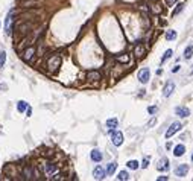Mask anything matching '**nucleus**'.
I'll list each match as a JSON object with an SVG mask.
<instances>
[{"label":"nucleus","mask_w":193,"mask_h":181,"mask_svg":"<svg viewBox=\"0 0 193 181\" xmlns=\"http://www.w3.org/2000/svg\"><path fill=\"white\" fill-rule=\"evenodd\" d=\"M59 66H61V57H58V55L52 57V58L47 61V67H49L50 72H55Z\"/></svg>","instance_id":"nucleus-1"},{"label":"nucleus","mask_w":193,"mask_h":181,"mask_svg":"<svg viewBox=\"0 0 193 181\" xmlns=\"http://www.w3.org/2000/svg\"><path fill=\"white\" fill-rule=\"evenodd\" d=\"M181 128H182V125H181L179 122H173V123L169 126V129L166 131V137H167V139H170L172 135H173V134H177V132H178Z\"/></svg>","instance_id":"nucleus-2"},{"label":"nucleus","mask_w":193,"mask_h":181,"mask_svg":"<svg viewBox=\"0 0 193 181\" xmlns=\"http://www.w3.org/2000/svg\"><path fill=\"white\" fill-rule=\"evenodd\" d=\"M111 142H113V145H116V146H122V143H123V134L120 131L111 132Z\"/></svg>","instance_id":"nucleus-3"},{"label":"nucleus","mask_w":193,"mask_h":181,"mask_svg":"<svg viewBox=\"0 0 193 181\" xmlns=\"http://www.w3.org/2000/svg\"><path fill=\"white\" fill-rule=\"evenodd\" d=\"M149 78H151V72H149V69H142L138 72V81L142 84L149 82Z\"/></svg>","instance_id":"nucleus-4"},{"label":"nucleus","mask_w":193,"mask_h":181,"mask_svg":"<svg viewBox=\"0 0 193 181\" xmlns=\"http://www.w3.org/2000/svg\"><path fill=\"white\" fill-rule=\"evenodd\" d=\"M12 21H14V11H11V14H8V17H6L5 31L8 35H11V32H12Z\"/></svg>","instance_id":"nucleus-5"},{"label":"nucleus","mask_w":193,"mask_h":181,"mask_svg":"<svg viewBox=\"0 0 193 181\" xmlns=\"http://www.w3.org/2000/svg\"><path fill=\"white\" fill-rule=\"evenodd\" d=\"M105 175H107V172H105V169H103L102 166L94 167V170H93V177H94L96 180H103Z\"/></svg>","instance_id":"nucleus-6"},{"label":"nucleus","mask_w":193,"mask_h":181,"mask_svg":"<svg viewBox=\"0 0 193 181\" xmlns=\"http://www.w3.org/2000/svg\"><path fill=\"white\" fill-rule=\"evenodd\" d=\"M187 172H189V165L184 163V165H179L177 169H175V175L177 177H186Z\"/></svg>","instance_id":"nucleus-7"},{"label":"nucleus","mask_w":193,"mask_h":181,"mask_svg":"<svg viewBox=\"0 0 193 181\" xmlns=\"http://www.w3.org/2000/svg\"><path fill=\"white\" fill-rule=\"evenodd\" d=\"M173 90H175V84L173 82H167V84L164 85V88H163V96L164 97H169L173 93Z\"/></svg>","instance_id":"nucleus-8"},{"label":"nucleus","mask_w":193,"mask_h":181,"mask_svg":"<svg viewBox=\"0 0 193 181\" xmlns=\"http://www.w3.org/2000/svg\"><path fill=\"white\" fill-rule=\"evenodd\" d=\"M175 114L179 117H187V116H190V110L186 107H177L175 108Z\"/></svg>","instance_id":"nucleus-9"},{"label":"nucleus","mask_w":193,"mask_h":181,"mask_svg":"<svg viewBox=\"0 0 193 181\" xmlns=\"http://www.w3.org/2000/svg\"><path fill=\"white\" fill-rule=\"evenodd\" d=\"M158 170H161V172H164V170H167L169 169V160L166 158V157H163L160 161H158Z\"/></svg>","instance_id":"nucleus-10"},{"label":"nucleus","mask_w":193,"mask_h":181,"mask_svg":"<svg viewBox=\"0 0 193 181\" xmlns=\"http://www.w3.org/2000/svg\"><path fill=\"white\" fill-rule=\"evenodd\" d=\"M33 55H35V47H29V49H26V50H24V53H23V59H24V61H29Z\"/></svg>","instance_id":"nucleus-11"},{"label":"nucleus","mask_w":193,"mask_h":181,"mask_svg":"<svg viewBox=\"0 0 193 181\" xmlns=\"http://www.w3.org/2000/svg\"><path fill=\"white\" fill-rule=\"evenodd\" d=\"M184 152H186V146H184V145H178V146H175V149H173L175 157H181V155H184Z\"/></svg>","instance_id":"nucleus-12"},{"label":"nucleus","mask_w":193,"mask_h":181,"mask_svg":"<svg viewBox=\"0 0 193 181\" xmlns=\"http://www.w3.org/2000/svg\"><path fill=\"white\" fill-rule=\"evenodd\" d=\"M117 123H119V120L116 119V117H113V119H108V120H107V128H108L110 131H113L114 128H117Z\"/></svg>","instance_id":"nucleus-13"},{"label":"nucleus","mask_w":193,"mask_h":181,"mask_svg":"<svg viewBox=\"0 0 193 181\" xmlns=\"http://www.w3.org/2000/svg\"><path fill=\"white\" fill-rule=\"evenodd\" d=\"M90 157H91L93 161H100V160H102V154H100L99 149H93L91 154H90Z\"/></svg>","instance_id":"nucleus-14"},{"label":"nucleus","mask_w":193,"mask_h":181,"mask_svg":"<svg viewBox=\"0 0 193 181\" xmlns=\"http://www.w3.org/2000/svg\"><path fill=\"white\" fill-rule=\"evenodd\" d=\"M192 57H193V44L187 46L186 50H184V59H190Z\"/></svg>","instance_id":"nucleus-15"},{"label":"nucleus","mask_w":193,"mask_h":181,"mask_svg":"<svg viewBox=\"0 0 193 181\" xmlns=\"http://www.w3.org/2000/svg\"><path fill=\"white\" fill-rule=\"evenodd\" d=\"M58 170V167L55 165H52V163H49V165H46V174L50 177L52 174H55V172Z\"/></svg>","instance_id":"nucleus-16"},{"label":"nucleus","mask_w":193,"mask_h":181,"mask_svg":"<svg viewBox=\"0 0 193 181\" xmlns=\"http://www.w3.org/2000/svg\"><path fill=\"white\" fill-rule=\"evenodd\" d=\"M116 169H117V163H110V165H108V167H107V170H105V172H107V175H113L114 174V172H116Z\"/></svg>","instance_id":"nucleus-17"},{"label":"nucleus","mask_w":193,"mask_h":181,"mask_svg":"<svg viewBox=\"0 0 193 181\" xmlns=\"http://www.w3.org/2000/svg\"><path fill=\"white\" fill-rule=\"evenodd\" d=\"M90 81H99L100 79V73L99 72H88V75H87Z\"/></svg>","instance_id":"nucleus-18"},{"label":"nucleus","mask_w":193,"mask_h":181,"mask_svg":"<svg viewBox=\"0 0 193 181\" xmlns=\"http://www.w3.org/2000/svg\"><path fill=\"white\" fill-rule=\"evenodd\" d=\"M126 166H128L129 169H132V170H135V169H138V166H140V163H138L137 160H129V161L126 163Z\"/></svg>","instance_id":"nucleus-19"},{"label":"nucleus","mask_w":193,"mask_h":181,"mask_svg":"<svg viewBox=\"0 0 193 181\" xmlns=\"http://www.w3.org/2000/svg\"><path fill=\"white\" fill-rule=\"evenodd\" d=\"M26 108H28V102L26 101H20L19 104H17V110H19L20 113H24Z\"/></svg>","instance_id":"nucleus-20"},{"label":"nucleus","mask_w":193,"mask_h":181,"mask_svg":"<svg viewBox=\"0 0 193 181\" xmlns=\"http://www.w3.org/2000/svg\"><path fill=\"white\" fill-rule=\"evenodd\" d=\"M175 38H177V32H175V31H167V32H166V40H167V41H172Z\"/></svg>","instance_id":"nucleus-21"},{"label":"nucleus","mask_w":193,"mask_h":181,"mask_svg":"<svg viewBox=\"0 0 193 181\" xmlns=\"http://www.w3.org/2000/svg\"><path fill=\"white\" fill-rule=\"evenodd\" d=\"M172 53H173L172 49H167V50H166V52H164V55H163V58H161V62H166V61H167V59L172 57Z\"/></svg>","instance_id":"nucleus-22"},{"label":"nucleus","mask_w":193,"mask_h":181,"mask_svg":"<svg viewBox=\"0 0 193 181\" xmlns=\"http://www.w3.org/2000/svg\"><path fill=\"white\" fill-rule=\"evenodd\" d=\"M129 178V175H128V172H125V170H122V172H119V177H117V180H120V181H126Z\"/></svg>","instance_id":"nucleus-23"},{"label":"nucleus","mask_w":193,"mask_h":181,"mask_svg":"<svg viewBox=\"0 0 193 181\" xmlns=\"http://www.w3.org/2000/svg\"><path fill=\"white\" fill-rule=\"evenodd\" d=\"M5 61H6V52H0V69L3 67V64H5Z\"/></svg>","instance_id":"nucleus-24"},{"label":"nucleus","mask_w":193,"mask_h":181,"mask_svg":"<svg viewBox=\"0 0 193 181\" xmlns=\"http://www.w3.org/2000/svg\"><path fill=\"white\" fill-rule=\"evenodd\" d=\"M182 8H184V5L182 3H179V5H177V8L173 9V15H177V14H179L181 11H182Z\"/></svg>","instance_id":"nucleus-25"},{"label":"nucleus","mask_w":193,"mask_h":181,"mask_svg":"<svg viewBox=\"0 0 193 181\" xmlns=\"http://www.w3.org/2000/svg\"><path fill=\"white\" fill-rule=\"evenodd\" d=\"M135 53H137V57H143V53H145V49H143L142 46H138V47L135 49Z\"/></svg>","instance_id":"nucleus-26"},{"label":"nucleus","mask_w":193,"mask_h":181,"mask_svg":"<svg viewBox=\"0 0 193 181\" xmlns=\"http://www.w3.org/2000/svg\"><path fill=\"white\" fill-rule=\"evenodd\" d=\"M24 175H26V178H28V180H32V178H33L31 169H24Z\"/></svg>","instance_id":"nucleus-27"},{"label":"nucleus","mask_w":193,"mask_h":181,"mask_svg":"<svg viewBox=\"0 0 193 181\" xmlns=\"http://www.w3.org/2000/svg\"><path fill=\"white\" fill-rule=\"evenodd\" d=\"M147 113H149V114H155V113H157V107H149V108H147Z\"/></svg>","instance_id":"nucleus-28"},{"label":"nucleus","mask_w":193,"mask_h":181,"mask_svg":"<svg viewBox=\"0 0 193 181\" xmlns=\"http://www.w3.org/2000/svg\"><path fill=\"white\" fill-rule=\"evenodd\" d=\"M147 166H149V158H147V157H145V160H143V165H142V167H145V169H146Z\"/></svg>","instance_id":"nucleus-29"},{"label":"nucleus","mask_w":193,"mask_h":181,"mask_svg":"<svg viewBox=\"0 0 193 181\" xmlns=\"http://www.w3.org/2000/svg\"><path fill=\"white\" fill-rule=\"evenodd\" d=\"M178 0H166V3H167V6H173V3H177Z\"/></svg>","instance_id":"nucleus-30"},{"label":"nucleus","mask_w":193,"mask_h":181,"mask_svg":"<svg viewBox=\"0 0 193 181\" xmlns=\"http://www.w3.org/2000/svg\"><path fill=\"white\" fill-rule=\"evenodd\" d=\"M119 61H122V62H128V57H120V58H117Z\"/></svg>","instance_id":"nucleus-31"},{"label":"nucleus","mask_w":193,"mask_h":181,"mask_svg":"<svg viewBox=\"0 0 193 181\" xmlns=\"http://www.w3.org/2000/svg\"><path fill=\"white\" fill-rule=\"evenodd\" d=\"M155 122H157V119H155V117H154V119H152L151 122L147 123V126H154V125H155Z\"/></svg>","instance_id":"nucleus-32"},{"label":"nucleus","mask_w":193,"mask_h":181,"mask_svg":"<svg viewBox=\"0 0 193 181\" xmlns=\"http://www.w3.org/2000/svg\"><path fill=\"white\" fill-rule=\"evenodd\" d=\"M26 114H28V117H29V116L32 114V110H31V108H29V107H28V108H26Z\"/></svg>","instance_id":"nucleus-33"},{"label":"nucleus","mask_w":193,"mask_h":181,"mask_svg":"<svg viewBox=\"0 0 193 181\" xmlns=\"http://www.w3.org/2000/svg\"><path fill=\"white\" fill-rule=\"evenodd\" d=\"M166 180H167V177H166V175H163V177H158V181H166Z\"/></svg>","instance_id":"nucleus-34"},{"label":"nucleus","mask_w":193,"mask_h":181,"mask_svg":"<svg viewBox=\"0 0 193 181\" xmlns=\"http://www.w3.org/2000/svg\"><path fill=\"white\" fill-rule=\"evenodd\" d=\"M178 70H179V66H177V67H173V69H172V72H178Z\"/></svg>","instance_id":"nucleus-35"},{"label":"nucleus","mask_w":193,"mask_h":181,"mask_svg":"<svg viewBox=\"0 0 193 181\" xmlns=\"http://www.w3.org/2000/svg\"><path fill=\"white\" fill-rule=\"evenodd\" d=\"M192 161H193V155H192Z\"/></svg>","instance_id":"nucleus-36"}]
</instances>
